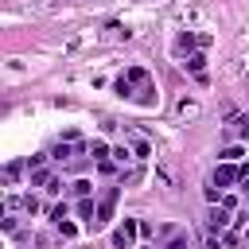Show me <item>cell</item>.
Returning <instances> with one entry per match:
<instances>
[{"instance_id": "cell-6", "label": "cell", "mask_w": 249, "mask_h": 249, "mask_svg": "<svg viewBox=\"0 0 249 249\" xmlns=\"http://www.w3.org/2000/svg\"><path fill=\"white\" fill-rule=\"evenodd\" d=\"M202 43V35H195V31H183L179 39H175V51L179 54H195V47Z\"/></svg>"}, {"instance_id": "cell-11", "label": "cell", "mask_w": 249, "mask_h": 249, "mask_svg": "<svg viewBox=\"0 0 249 249\" xmlns=\"http://www.w3.org/2000/svg\"><path fill=\"white\" fill-rule=\"evenodd\" d=\"M241 156H245V152H241L237 144H230V148H222V152H218V160H226V163H237Z\"/></svg>"}, {"instance_id": "cell-14", "label": "cell", "mask_w": 249, "mask_h": 249, "mask_svg": "<svg viewBox=\"0 0 249 249\" xmlns=\"http://www.w3.org/2000/svg\"><path fill=\"white\" fill-rule=\"evenodd\" d=\"M117 93H121V97H136V89H132V82H128L124 74L117 78Z\"/></svg>"}, {"instance_id": "cell-17", "label": "cell", "mask_w": 249, "mask_h": 249, "mask_svg": "<svg viewBox=\"0 0 249 249\" xmlns=\"http://www.w3.org/2000/svg\"><path fill=\"white\" fill-rule=\"evenodd\" d=\"M19 167H23V163H8V167H4V179L16 183V179H19Z\"/></svg>"}, {"instance_id": "cell-16", "label": "cell", "mask_w": 249, "mask_h": 249, "mask_svg": "<svg viewBox=\"0 0 249 249\" xmlns=\"http://www.w3.org/2000/svg\"><path fill=\"white\" fill-rule=\"evenodd\" d=\"M19 206H23L27 214H35V210H39V198H35V195H23V198H19Z\"/></svg>"}, {"instance_id": "cell-1", "label": "cell", "mask_w": 249, "mask_h": 249, "mask_svg": "<svg viewBox=\"0 0 249 249\" xmlns=\"http://www.w3.org/2000/svg\"><path fill=\"white\" fill-rule=\"evenodd\" d=\"M117 195H121V187H105V195L97 198V222H93V230H97V226H105V222H113V210H117Z\"/></svg>"}, {"instance_id": "cell-20", "label": "cell", "mask_w": 249, "mask_h": 249, "mask_svg": "<svg viewBox=\"0 0 249 249\" xmlns=\"http://www.w3.org/2000/svg\"><path fill=\"white\" fill-rule=\"evenodd\" d=\"M58 230H62V237H74V233H78V230H74V222H66V218L58 222Z\"/></svg>"}, {"instance_id": "cell-18", "label": "cell", "mask_w": 249, "mask_h": 249, "mask_svg": "<svg viewBox=\"0 0 249 249\" xmlns=\"http://www.w3.org/2000/svg\"><path fill=\"white\" fill-rule=\"evenodd\" d=\"M51 218H54V226L66 218V202H58V206H51Z\"/></svg>"}, {"instance_id": "cell-13", "label": "cell", "mask_w": 249, "mask_h": 249, "mask_svg": "<svg viewBox=\"0 0 249 249\" xmlns=\"http://www.w3.org/2000/svg\"><path fill=\"white\" fill-rule=\"evenodd\" d=\"M163 249H191V237H187V233H175V237H167Z\"/></svg>"}, {"instance_id": "cell-12", "label": "cell", "mask_w": 249, "mask_h": 249, "mask_svg": "<svg viewBox=\"0 0 249 249\" xmlns=\"http://www.w3.org/2000/svg\"><path fill=\"white\" fill-rule=\"evenodd\" d=\"M89 156H93V160H97V163H101V160H109V156H113V152H109V148H105V144H101V140H93V144H89Z\"/></svg>"}, {"instance_id": "cell-15", "label": "cell", "mask_w": 249, "mask_h": 249, "mask_svg": "<svg viewBox=\"0 0 249 249\" xmlns=\"http://www.w3.org/2000/svg\"><path fill=\"white\" fill-rule=\"evenodd\" d=\"M70 191H74V195H78V198H86V195H89V191H93V183H89V179H78V183H74V187H70Z\"/></svg>"}, {"instance_id": "cell-5", "label": "cell", "mask_w": 249, "mask_h": 249, "mask_svg": "<svg viewBox=\"0 0 249 249\" xmlns=\"http://www.w3.org/2000/svg\"><path fill=\"white\" fill-rule=\"evenodd\" d=\"M183 66H187V70H191V74H195L198 82H206V54H202V51L187 54V62H183Z\"/></svg>"}, {"instance_id": "cell-4", "label": "cell", "mask_w": 249, "mask_h": 249, "mask_svg": "<svg viewBox=\"0 0 249 249\" xmlns=\"http://www.w3.org/2000/svg\"><path fill=\"white\" fill-rule=\"evenodd\" d=\"M206 226H210V233H218V230H226V226H230V206H222V202H214V210L206 214Z\"/></svg>"}, {"instance_id": "cell-3", "label": "cell", "mask_w": 249, "mask_h": 249, "mask_svg": "<svg viewBox=\"0 0 249 249\" xmlns=\"http://www.w3.org/2000/svg\"><path fill=\"white\" fill-rule=\"evenodd\" d=\"M237 179H241V167H233V163H226V160L214 167V187H222V191H226V187H230V183H237Z\"/></svg>"}, {"instance_id": "cell-19", "label": "cell", "mask_w": 249, "mask_h": 249, "mask_svg": "<svg viewBox=\"0 0 249 249\" xmlns=\"http://www.w3.org/2000/svg\"><path fill=\"white\" fill-rule=\"evenodd\" d=\"M43 160H47V156H43V152H35V156H27V167L35 171V167H43Z\"/></svg>"}, {"instance_id": "cell-2", "label": "cell", "mask_w": 249, "mask_h": 249, "mask_svg": "<svg viewBox=\"0 0 249 249\" xmlns=\"http://www.w3.org/2000/svg\"><path fill=\"white\" fill-rule=\"evenodd\" d=\"M136 233H140V222H136V218H124V222L113 230V249H132Z\"/></svg>"}, {"instance_id": "cell-10", "label": "cell", "mask_w": 249, "mask_h": 249, "mask_svg": "<svg viewBox=\"0 0 249 249\" xmlns=\"http://www.w3.org/2000/svg\"><path fill=\"white\" fill-rule=\"evenodd\" d=\"M124 78H128L132 86H148V70H144V66H132V70H128Z\"/></svg>"}, {"instance_id": "cell-22", "label": "cell", "mask_w": 249, "mask_h": 249, "mask_svg": "<svg viewBox=\"0 0 249 249\" xmlns=\"http://www.w3.org/2000/svg\"><path fill=\"white\" fill-rule=\"evenodd\" d=\"M245 241H249V230H245Z\"/></svg>"}, {"instance_id": "cell-7", "label": "cell", "mask_w": 249, "mask_h": 249, "mask_svg": "<svg viewBox=\"0 0 249 249\" xmlns=\"http://www.w3.org/2000/svg\"><path fill=\"white\" fill-rule=\"evenodd\" d=\"M230 132L245 140V136H249V117H241V113H233V117H230Z\"/></svg>"}, {"instance_id": "cell-9", "label": "cell", "mask_w": 249, "mask_h": 249, "mask_svg": "<svg viewBox=\"0 0 249 249\" xmlns=\"http://www.w3.org/2000/svg\"><path fill=\"white\" fill-rule=\"evenodd\" d=\"M51 183H54V175H51V171H43V167H35V171H31V187H51Z\"/></svg>"}, {"instance_id": "cell-8", "label": "cell", "mask_w": 249, "mask_h": 249, "mask_svg": "<svg viewBox=\"0 0 249 249\" xmlns=\"http://www.w3.org/2000/svg\"><path fill=\"white\" fill-rule=\"evenodd\" d=\"M136 101H140V105H156V86H152V82L140 86V89H136Z\"/></svg>"}, {"instance_id": "cell-21", "label": "cell", "mask_w": 249, "mask_h": 249, "mask_svg": "<svg viewBox=\"0 0 249 249\" xmlns=\"http://www.w3.org/2000/svg\"><path fill=\"white\" fill-rule=\"evenodd\" d=\"M241 187H245V195H249V163H241V179H237Z\"/></svg>"}]
</instances>
